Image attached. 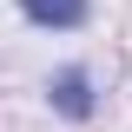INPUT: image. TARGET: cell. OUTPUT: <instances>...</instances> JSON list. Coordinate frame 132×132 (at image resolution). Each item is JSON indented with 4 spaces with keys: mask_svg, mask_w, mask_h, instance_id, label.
Segmentation results:
<instances>
[{
    "mask_svg": "<svg viewBox=\"0 0 132 132\" xmlns=\"http://www.w3.org/2000/svg\"><path fill=\"white\" fill-rule=\"evenodd\" d=\"M20 20H33L46 33H79L93 20V0H20Z\"/></svg>",
    "mask_w": 132,
    "mask_h": 132,
    "instance_id": "7a4b0ae2",
    "label": "cell"
},
{
    "mask_svg": "<svg viewBox=\"0 0 132 132\" xmlns=\"http://www.w3.org/2000/svg\"><path fill=\"white\" fill-rule=\"evenodd\" d=\"M46 99H53V112L73 119V126H86V119L99 112V99H93V73H86V66H60V73L46 79Z\"/></svg>",
    "mask_w": 132,
    "mask_h": 132,
    "instance_id": "6da1fadb",
    "label": "cell"
}]
</instances>
